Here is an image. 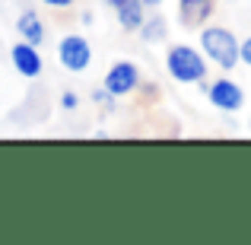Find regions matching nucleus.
<instances>
[{
    "label": "nucleus",
    "mask_w": 251,
    "mask_h": 245,
    "mask_svg": "<svg viewBox=\"0 0 251 245\" xmlns=\"http://www.w3.org/2000/svg\"><path fill=\"white\" fill-rule=\"evenodd\" d=\"M105 3L115 10V16H118V26H121L124 32H140V26H143V0H105Z\"/></svg>",
    "instance_id": "nucleus-7"
},
{
    "label": "nucleus",
    "mask_w": 251,
    "mask_h": 245,
    "mask_svg": "<svg viewBox=\"0 0 251 245\" xmlns=\"http://www.w3.org/2000/svg\"><path fill=\"white\" fill-rule=\"evenodd\" d=\"M61 105H64V109H67V111H74L76 105H80V99H76L74 92H64V96H61Z\"/></svg>",
    "instance_id": "nucleus-12"
},
{
    "label": "nucleus",
    "mask_w": 251,
    "mask_h": 245,
    "mask_svg": "<svg viewBox=\"0 0 251 245\" xmlns=\"http://www.w3.org/2000/svg\"><path fill=\"white\" fill-rule=\"evenodd\" d=\"M248 131H251V121H248Z\"/></svg>",
    "instance_id": "nucleus-15"
},
{
    "label": "nucleus",
    "mask_w": 251,
    "mask_h": 245,
    "mask_svg": "<svg viewBox=\"0 0 251 245\" xmlns=\"http://www.w3.org/2000/svg\"><path fill=\"white\" fill-rule=\"evenodd\" d=\"M239 61L251 67V35L245 38V42H239Z\"/></svg>",
    "instance_id": "nucleus-11"
},
{
    "label": "nucleus",
    "mask_w": 251,
    "mask_h": 245,
    "mask_svg": "<svg viewBox=\"0 0 251 245\" xmlns=\"http://www.w3.org/2000/svg\"><path fill=\"white\" fill-rule=\"evenodd\" d=\"M10 61H13V67H16V74L25 77V80H35V77L42 74V54H38V45L25 42V38L10 48Z\"/></svg>",
    "instance_id": "nucleus-6"
},
{
    "label": "nucleus",
    "mask_w": 251,
    "mask_h": 245,
    "mask_svg": "<svg viewBox=\"0 0 251 245\" xmlns=\"http://www.w3.org/2000/svg\"><path fill=\"white\" fill-rule=\"evenodd\" d=\"M143 3H147V6H159L162 0H143Z\"/></svg>",
    "instance_id": "nucleus-14"
},
{
    "label": "nucleus",
    "mask_w": 251,
    "mask_h": 245,
    "mask_svg": "<svg viewBox=\"0 0 251 245\" xmlns=\"http://www.w3.org/2000/svg\"><path fill=\"white\" fill-rule=\"evenodd\" d=\"M137 86H140V70H137V64H130V61L111 64V70L105 74V80H102V89L108 92L111 99L127 96V92L137 89Z\"/></svg>",
    "instance_id": "nucleus-4"
},
{
    "label": "nucleus",
    "mask_w": 251,
    "mask_h": 245,
    "mask_svg": "<svg viewBox=\"0 0 251 245\" xmlns=\"http://www.w3.org/2000/svg\"><path fill=\"white\" fill-rule=\"evenodd\" d=\"M178 10H181V23L184 26H197L210 16L213 10V0H178Z\"/></svg>",
    "instance_id": "nucleus-9"
},
{
    "label": "nucleus",
    "mask_w": 251,
    "mask_h": 245,
    "mask_svg": "<svg viewBox=\"0 0 251 245\" xmlns=\"http://www.w3.org/2000/svg\"><path fill=\"white\" fill-rule=\"evenodd\" d=\"M16 32L32 45H42L45 42V26H42V16L35 10H23L16 19Z\"/></svg>",
    "instance_id": "nucleus-8"
},
{
    "label": "nucleus",
    "mask_w": 251,
    "mask_h": 245,
    "mask_svg": "<svg viewBox=\"0 0 251 245\" xmlns=\"http://www.w3.org/2000/svg\"><path fill=\"white\" fill-rule=\"evenodd\" d=\"M201 45L203 54L223 70H232L239 64V38L232 35V29H223V26H207L201 29Z\"/></svg>",
    "instance_id": "nucleus-1"
},
{
    "label": "nucleus",
    "mask_w": 251,
    "mask_h": 245,
    "mask_svg": "<svg viewBox=\"0 0 251 245\" xmlns=\"http://www.w3.org/2000/svg\"><path fill=\"white\" fill-rule=\"evenodd\" d=\"M140 35H143V42H147V45L166 42V19H162V16H147V19H143V26H140Z\"/></svg>",
    "instance_id": "nucleus-10"
},
{
    "label": "nucleus",
    "mask_w": 251,
    "mask_h": 245,
    "mask_svg": "<svg viewBox=\"0 0 251 245\" xmlns=\"http://www.w3.org/2000/svg\"><path fill=\"white\" fill-rule=\"evenodd\" d=\"M57 61H61V67L70 70V74H83L92 61L89 42H86L83 35H64L61 42H57Z\"/></svg>",
    "instance_id": "nucleus-3"
},
{
    "label": "nucleus",
    "mask_w": 251,
    "mask_h": 245,
    "mask_svg": "<svg viewBox=\"0 0 251 245\" xmlns=\"http://www.w3.org/2000/svg\"><path fill=\"white\" fill-rule=\"evenodd\" d=\"M166 67H169V77L178 83H203V77H207L203 54L194 51L191 45H172L166 51Z\"/></svg>",
    "instance_id": "nucleus-2"
},
{
    "label": "nucleus",
    "mask_w": 251,
    "mask_h": 245,
    "mask_svg": "<svg viewBox=\"0 0 251 245\" xmlns=\"http://www.w3.org/2000/svg\"><path fill=\"white\" fill-rule=\"evenodd\" d=\"M207 99H210V105H216L220 111H239L242 105H245V92H242V86L232 83L229 77L210 83L207 86Z\"/></svg>",
    "instance_id": "nucleus-5"
},
{
    "label": "nucleus",
    "mask_w": 251,
    "mask_h": 245,
    "mask_svg": "<svg viewBox=\"0 0 251 245\" xmlns=\"http://www.w3.org/2000/svg\"><path fill=\"white\" fill-rule=\"evenodd\" d=\"M42 3H48V6H54V10H67V6H74L76 0H42Z\"/></svg>",
    "instance_id": "nucleus-13"
}]
</instances>
